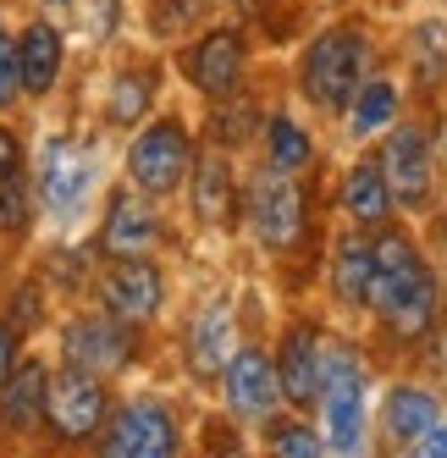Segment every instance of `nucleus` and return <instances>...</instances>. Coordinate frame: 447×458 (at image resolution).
Instances as JSON below:
<instances>
[{
  "label": "nucleus",
  "instance_id": "f257e3e1",
  "mask_svg": "<svg viewBox=\"0 0 447 458\" xmlns=\"http://www.w3.org/2000/svg\"><path fill=\"white\" fill-rule=\"evenodd\" d=\"M365 304L387 320V332L403 337V343L426 337L436 326V276L403 233H381L370 243V299Z\"/></svg>",
  "mask_w": 447,
  "mask_h": 458
},
{
  "label": "nucleus",
  "instance_id": "f03ea898",
  "mask_svg": "<svg viewBox=\"0 0 447 458\" xmlns=\"http://www.w3.org/2000/svg\"><path fill=\"white\" fill-rule=\"evenodd\" d=\"M321 414H326V442L337 458H354L365 447V425H370V370L359 348L337 343L326 353V370H321Z\"/></svg>",
  "mask_w": 447,
  "mask_h": 458
},
{
  "label": "nucleus",
  "instance_id": "7ed1b4c3",
  "mask_svg": "<svg viewBox=\"0 0 447 458\" xmlns=\"http://www.w3.org/2000/svg\"><path fill=\"white\" fill-rule=\"evenodd\" d=\"M365 78H370V45L354 28H332L304 50V94L332 116L354 106Z\"/></svg>",
  "mask_w": 447,
  "mask_h": 458
},
{
  "label": "nucleus",
  "instance_id": "20e7f679",
  "mask_svg": "<svg viewBox=\"0 0 447 458\" xmlns=\"http://www.w3.org/2000/svg\"><path fill=\"white\" fill-rule=\"evenodd\" d=\"M182 437H177V420L166 403H127L111 425H105V442H100V458H177Z\"/></svg>",
  "mask_w": 447,
  "mask_h": 458
},
{
  "label": "nucleus",
  "instance_id": "39448f33",
  "mask_svg": "<svg viewBox=\"0 0 447 458\" xmlns=\"http://www.w3.org/2000/svg\"><path fill=\"white\" fill-rule=\"evenodd\" d=\"M249 226L266 249H299L304 243V193L287 172H266L249 188Z\"/></svg>",
  "mask_w": 447,
  "mask_h": 458
},
{
  "label": "nucleus",
  "instance_id": "423d86ee",
  "mask_svg": "<svg viewBox=\"0 0 447 458\" xmlns=\"http://www.w3.org/2000/svg\"><path fill=\"white\" fill-rule=\"evenodd\" d=\"M188 166H194V149H188V133L177 122L144 127L133 139V149H127V172H133V182L144 193H155V199H166V193L188 177Z\"/></svg>",
  "mask_w": 447,
  "mask_h": 458
},
{
  "label": "nucleus",
  "instance_id": "0eeeda50",
  "mask_svg": "<svg viewBox=\"0 0 447 458\" xmlns=\"http://www.w3.org/2000/svg\"><path fill=\"white\" fill-rule=\"evenodd\" d=\"M45 420H50V431L61 442H83L100 431V420H105V386L94 381L89 370L67 365L61 376H50V398H45Z\"/></svg>",
  "mask_w": 447,
  "mask_h": 458
},
{
  "label": "nucleus",
  "instance_id": "6e6552de",
  "mask_svg": "<svg viewBox=\"0 0 447 458\" xmlns=\"http://www.w3.org/2000/svg\"><path fill=\"white\" fill-rule=\"evenodd\" d=\"M61 348H67V365H78L89 376H116V370L133 365V332H127V320H116V315L72 320L67 332H61Z\"/></svg>",
  "mask_w": 447,
  "mask_h": 458
},
{
  "label": "nucleus",
  "instance_id": "1a4fd4ad",
  "mask_svg": "<svg viewBox=\"0 0 447 458\" xmlns=\"http://www.w3.org/2000/svg\"><path fill=\"white\" fill-rule=\"evenodd\" d=\"M381 177L392 188V205H403V210L431 205V139H426V127H398L381 144Z\"/></svg>",
  "mask_w": 447,
  "mask_h": 458
},
{
  "label": "nucleus",
  "instance_id": "9d476101",
  "mask_svg": "<svg viewBox=\"0 0 447 458\" xmlns=\"http://www.w3.org/2000/svg\"><path fill=\"white\" fill-rule=\"evenodd\" d=\"M221 381H227V409L238 420H271L276 403H282V381H276V365L260 353V348H238L227 359V370H221Z\"/></svg>",
  "mask_w": 447,
  "mask_h": 458
},
{
  "label": "nucleus",
  "instance_id": "9b49d317",
  "mask_svg": "<svg viewBox=\"0 0 447 458\" xmlns=\"http://www.w3.org/2000/svg\"><path fill=\"white\" fill-rule=\"evenodd\" d=\"M100 299H105V310L116 320L144 326V320H155V310H161L166 282H161V271H155L149 259H116V266L100 276Z\"/></svg>",
  "mask_w": 447,
  "mask_h": 458
},
{
  "label": "nucleus",
  "instance_id": "f8f14e48",
  "mask_svg": "<svg viewBox=\"0 0 447 458\" xmlns=\"http://www.w3.org/2000/svg\"><path fill=\"white\" fill-rule=\"evenodd\" d=\"M321 370H326V348L315 326H293L276 353V381H282V398L293 409H309L321 398Z\"/></svg>",
  "mask_w": 447,
  "mask_h": 458
},
{
  "label": "nucleus",
  "instance_id": "ddd939ff",
  "mask_svg": "<svg viewBox=\"0 0 447 458\" xmlns=\"http://www.w3.org/2000/svg\"><path fill=\"white\" fill-rule=\"evenodd\" d=\"M188 83L199 94H210V100L232 94L243 83V34H232V28L205 34L194 50H188Z\"/></svg>",
  "mask_w": 447,
  "mask_h": 458
},
{
  "label": "nucleus",
  "instance_id": "4468645a",
  "mask_svg": "<svg viewBox=\"0 0 447 458\" xmlns=\"http://www.w3.org/2000/svg\"><path fill=\"white\" fill-rule=\"evenodd\" d=\"M155 243H161V221H155L149 199H139V193H116L111 210H105V226H100V249L111 259H144Z\"/></svg>",
  "mask_w": 447,
  "mask_h": 458
},
{
  "label": "nucleus",
  "instance_id": "2eb2a0df",
  "mask_svg": "<svg viewBox=\"0 0 447 458\" xmlns=\"http://www.w3.org/2000/svg\"><path fill=\"white\" fill-rule=\"evenodd\" d=\"M45 398H50V370L39 359L12 365V376L0 381V425H6V431H34V425H45Z\"/></svg>",
  "mask_w": 447,
  "mask_h": 458
},
{
  "label": "nucleus",
  "instance_id": "dca6fc26",
  "mask_svg": "<svg viewBox=\"0 0 447 458\" xmlns=\"http://www.w3.org/2000/svg\"><path fill=\"white\" fill-rule=\"evenodd\" d=\"M89 177H94L89 155H83L72 139H50V149H45V205H50L55 216H72V210L83 205Z\"/></svg>",
  "mask_w": 447,
  "mask_h": 458
},
{
  "label": "nucleus",
  "instance_id": "f3484780",
  "mask_svg": "<svg viewBox=\"0 0 447 458\" xmlns=\"http://www.w3.org/2000/svg\"><path fill=\"white\" fill-rule=\"evenodd\" d=\"M381 425H387L392 442H420L426 431H436V425H442L436 392H426V386H392L387 403H381Z\"/></svg>",
  "mask_w": 447,
  "mask_h": 458
},
{
  "label": "nucleus",
  "instance_id": "a211bd4d",
  "mask_svg": "<svg viewBox=\"0 0 447 458\" xmlns=\"http://www.w3.org/2000/svg\"><path fill=\"white\" fill-rule=\"evenodd\" d=\"M232 310L227 304H215L194 320V332H188V365H194L199 376H221L227 370V359H232Z\"/></svg>",
  "mask_w": 447,
  "mask_h": 458
},
{
  "label": "nucleus",
  "instance_id": "6ab92c4d",
  "mask_svg": "<svg viewBox=\"0 0 447 458\" xmlns=\"http://www.w3.org/2000/svg\"><path fill=\"white\" fill-rule=\"evenodd\" d=\"M342 210L359 226H381L392 216V188L381 177V160H359V166L342 177Z\"/></svg>",
  "mask_w": 447,
  "mask_h": 458
},
{
  "label": "nucleus",
  "instance_id": "aec40b11",
  "mask_svg": "<svg viewBox=\"0 0 447 458\" xmlns=\"http://www.w3.org/2000/svg\"><path fill=\"white\" fill-rule=\"evenodd\" d=\"M17 72H22L28 94H45L55 83V72H61V34H55L50 22H34L17 39Z\"/></svg>",
  "mask_w": 447,
  "mask_h": 458
},
{
  "label": "nucleus",
  "instance_id": "412c9836",
  "mask_svg": "<svg viewBox=\"0 0 447 458\" xmlns=\"http://www.w3.org/2000/svg\"><path fill=\"white\" fill-rule=\"evenodd\" d=\"M332 293L337 304H365L370 299V238H337L332 249Z\"/></svg>",
  "mask_w": 447,
  "mask_h": 458
},
{
  "label": "nucleus",
  "instance_id": "4be33fe9",
  "mask_svg": "<svg viewBox=\"0 0 447 458\" xmlns=\"http://www.w3.org/2000/svg\"><path fill=\"white\" fill-rule=\"evenodd\" d=\"M194 216L205 226H227L232 221V172L221 155H205L194 166Z\"/></svg>",
  "mask_w": 447,
  "mask_h": 458
},
{
  "label": "nucleus",
  "instance_id": "5701e85b",
  "mask_svg": "<svg viewBox=\"0 0 447 458\" xmlns=\"http://www.w3.org/2000/svg\"><path fill=\"white\" fill-rule=\"evenodd\" d=\"M398 116V89L387 83V78H365V89L354 94V133L359 139H370V133H381V127H387Z\"/></svg>",
  "mask_w": 447,
  "mask_h": 458
},
{
  "label": "nucleus",
  "instance_id": "b1692460",
  "mask_svg": "<svg viewBox=\"0 0 447 458\" xmlns=\"http://www.w3.org/2000/svg\"><path fill=\"white\" fill-rule=\"evenodd\" d=\"M315 160V144H309V133L304 127H293L287 116H271V172H304Z\"/></svg>",
  "mask_w": 447,
  "mask_h": 458
},
{
  "label": "nucleus",
  "instance_id": "393cba45",
  "mask_svg": "<svg viewBox=\"0 0 447 458\" xmlns=\"http://www.w3.org/2000/svg\"><path fill=\"white\" fill-rule=\"evenodd\" d=\"M271 458H326V442L304 420H282L271 425Z\"/></svg>",
  "mask_w": 447,
  "mask_h": 458
},
{
  "label": "nucleus",
  "instance_id": "a878e982",
  "mask_svg": "<svg viewBox=\"0 0 447 458\" xmlns=\"http://www.w3.org/2000/svg\"><path fill=\"white\" fill-rule=\"evenodd\" d=\"M144 106H149V78L122 72V78H116V89H111V122H139V116H144Z\"/></svg>",
  "mask_w": 447,
  "mask_h": 458
},
{
  "label": "nucleus",
  "instance_id": "bb28decb",
  "mask_svg": "<svg viewBox=\"0 0 447 458\" xmlns=\"http://www.w3.org/2000/svg\"><path fill=\"white\" fill-rule=\"evenodd\" d=\"M414 50H420V78H442L447 72V28L442 22H426L414 34Z\"/></svg>",
  "mask_w": 447,
  "mask_h": 458
},
{
  "label": "nucleus",
  "instance_id": "cd10ccee",
  "mask_svg": "<svg viewBox=\"0 0 447 458\" xmlns=\"http://www.w3.org/2000/svg\"><path fill=\"white\" fill-rule=\"evenodd\" d=\"M0 226H6V233H22L28 226V182L22 177L0 182Z\"/></svg>",
  "mask_w": 447,
  "mask_h": 458
},
{
  "label": "nucleus",
  "instance_id": "c85d7f7f",
  "mask_svg": "<svg viewBox=\"0 0 447 458\" xmlns=\"http://www.w3.org/2000/svg\"><path fill=\"white\" fill-rule=\"evenodd\" d=\"M22 89V72H17V45L0 34V106H12Z\"/></svg>",
  "mask_w": 447,
  "mask_h": 458
},
{
  "label": "nucleus",
  "instance_id": "c756f323",
  "mask_svg": "<svg viewBox=\"0 0 447 458\" xmlns=\"http://www.w3.org/2000/svg\"><path fill=\"white\" fill-rule=\"evenodd\" d=\"M12 365H17V326L0 320V381L12 376Z\"/></svg>",
  "mask_w": 447,
  "mask_h": 458
},
{
  "label": "nucleus",
  "instance_id": "7c9ffc66",
  "mask_svg": "<svg viewBox=\"0 0 447 458\" xmlns=\"http://www.w3.org/2000/svg\"><path fill=\"white\" fill-rule=\"evenodd\" d=\"M249 127H254V111H249V116H227V111L215 116V133H221V139H232V144L249 133Z\"/></svg>",
  "mask_w": 447,
  "mask_h": 458
},
{
  "label": "nucleus",
  "instance_id": "2f4dec72",
  "mask_svg": "<svg viewBox=\"0 0 447 458\" xmlns=\"http://www.w3.org/2000/svg\"><path fill=\"white\" fill-rule=\"evenodd\" d=\"M414 458H447V425L426 431V437H420V447H414Z\"/></svg>",
  "mask_w": 447,
  "mask_h": 458
},
{
  "label": "nucleus",
  "instance_id": "473e14b6",
  "mask_svg": "<svg viewBox=\"0 0 447 458\" xmlns=\"http://www.w3.org/2000/svg\"><path fill=\"white\" fill-rule=\"evenodd\" d=\"M6 177H17V139L0 127V182H6Z\"/></svg>",
  "mask_w": 447,
  "mask_h": 458
},
{
  "label": "nucleus",
  "instance_id": "72a5a7b5",
  "mask_svg": "<svg viewBox=\"0 0 447 458\" xmlns=\"http://www.w3.org/2000/svg\"><path fill=\"white\" fill-rule=\"evenodd\" d=\"M227 458H238V453H227Z\"/></svg>",
  "mask_w": 447,
  "mask_h": 458
}]
</instances>
